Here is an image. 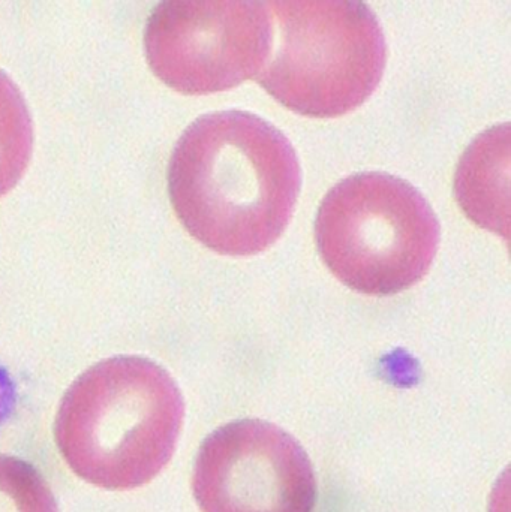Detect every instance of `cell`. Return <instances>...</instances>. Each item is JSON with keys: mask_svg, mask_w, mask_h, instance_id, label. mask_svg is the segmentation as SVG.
Instances as JSON below:
<instances>
[{"mask_svg": "<svg viewBox=\"0 0 511 512\" xmlns=\"http://www.w3.org/2000/svg\"><path fill=\"white\" fill-rule=\"evenodd\" d=\"M296 150L275 126L246 111L195 120L174 147L168 192L195 240L221 255L266 251L299 197Z\"/></svg>", "mask_w": 511, "mask_h": 512, "instance_id": "obj_1", "label": "cell"}, {"mask_svg": "<svg viewBox=\"0 0 511 512\" xmlns=\"http://www.w3.org/2000/svg\"><path fill=\"white\" fill-rule=\"evenodd\" d=\"M183 414L182 394L167 370L143 357L108 358L66 391L54 438L78 478L125 492L146 486L168 465Z\"/></svg>", "mask_w": 511, "mask_h": 512, "instance_id": "obj_2", "label": "cell"}, {"mask_svg": "<svg viewBox=\"0 0 511 512\" xmlns=\"http://www.w3.org/2000/svg\"><path fill=\"white\" fill-rule=\"evenodd\" d=\"M278 48L257 80L308 117L344 116L377 89L387 47L377 15L351 0H273Z\"/></svg>", "mask_w": 511, "mask_h": 512, "instance_id": "obj_3", "label": "cell"}, {"mask_svg": "<svg viewBox=\"0 0 511 512\" xmlns=\"http://www.w3.org/2000/svg\"><path fill=\"white\" fill-rule=\"evenodd\" d=\"M318 251L354 291L392 295L423 279L437 255L440 225L410 183L383 173L348 177L321 203Z\"/></svg>", "mask_w": 511, "mask_h": 512, "instance_id": "obj_4", "label": "cell"}, {"mask_svg": "<svg viewBox=\"0 0 511 512\" xmlns=\"http://www.w3.org/2000/svg\"><path fill=\"white\" fill-rule=\"evenodd\" d=\"M272 44L267 3L246 0L162 2L144 33L156 77L188 95L224 92L257 78Z\"/></svg>", "mask_w": 511, "mask_h": 512, "instance_id": "obj_5", "label": "cell"}, {"mask_svg": "<svg viewBox=\"0 0 511 512\" xmlns=\"http://www.w3.org/2000/svg\"><path fill=\"white\" fill-rule=\"evenodd\" d=\"M192 490L201 512H314L317 504L308 454L261 420L234 421L203 442Z\"/></svg>", "mask_w": 511, "mask_h": 512, "instance_id": "obj_6", "label": "cell"}, {"mask_svg": "<svg viewBox=\"0 0 511 512\" xmlns=\"http://www.w3.org/2000/svg\"><path fill=\"white\" fill-rule=\"evenodd\" d=\"M510 126L480 135L462 156L455 191L462 210L485 230L509 239Z\"/></svg>", "mask_w": 511, "mask_h": 512, "instance_id": "obj_7", "label": "cell"}, {"mask_svg": "<svg viewBox=\"0 0 511 512\" xmlns=\"http://www.w3.org/2000/svg\"><path fill=\"white\" fill-rule=\"evenodd\" d=\"M32 146L33 126L26 101L14 81L0 71V198L23 176Z\"/></svg>", "mask_w": 511, "mask_h": 512, "instance_id": "obj_8", "label": "cell"}, {"mask_svg": "<svg viewBox=\"0 0 511 512\" xmlns=\"http://www.w3.org/2000/svg\"><path fill=\"white\" fill-rule=\"evenodd\" d=\"M0 512H59V508L35 466L0 454Z\"/></svg>", "mask_w": 511, "mask_h": 512, "instance_id": "obj_9", "label": "cell"}]
</instances>
